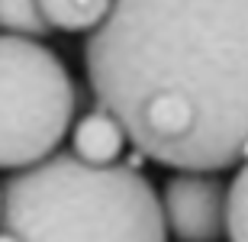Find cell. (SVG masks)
<instances>
[{"label": "cell", "instance_id": "cell-1", "mask_svg": "<svg viewBox=\"0 0 248 242\" xmlns=\"http://www.w3.org/2000/svg\"><path fill=\"white\" fill-rule=\"evenodd\" d=\"M84 75L145 159L174 171L248 159V0H113Z\"/></svg>", "mask_w": 248, "mask_h": 242}, {"label": "cell", "instance_id": "cell-2", "mask_svg": "<svg viewBox=\"0 0 248 242\" xmlns=\"http://www.w3.org/2000/svg\"><path fill=\"white\" fill-rule=\"evenodd\" d=\"M161 197L136 165L55 149L0 184V239H165Z\"/></svg>", "mask_w": 248, "mask_h": 242}, {"label": "cell", "instance_id": "cell-3", "mask_svg": "<svg viewBox=\"0 0 248 242\" xmlns=\"http://www.w3.org/2000/svg\"><path fill=\"white\" fill-rule=\"evenodd\" d=\"M78 91L64 62L42 39L0 29V171H16L62 145Z\"/></svg>", "mask_w": 248, "mask_h": 242}, {"label": "cell", "instance_id": "cell-4", "mask_svg": "<svg viewBox=\"0 0 248 242\" xmlns=\"http://www.w3.org/2000/svg\"><path fill=\"white\" fill-rule=\"evenodd\" d=\"M161 210L174 239L229 236V184L219 171L177 168L161 187Z\"/></svg>", "mask_w": 248, "mask_h": 242}, {"label": "cell", "instance_id": "cell-5", "mask_svg": "<svg viewBox=\"0 0 248 242\" xmlns=\"http://www.w3.org/2000/svg\"><path fill=\"white\" fill-rule=\"evenodd\" d=\"M129 142L126 126L120 123V116L107 107H93L81 116V120L71 126V149L87 161H97V165H110V161H120L123 149Z\"/></svg>", "mask_w": 248, "mask_h": 242}, {"label": "cell", "instance_id": "cell-6", "mask_svg": "<svg viewBox=\"0 0 248 242\" xmlns=\"http://www.w3.org/2000/svg\"><path fill=\"white\" fill-rule=\"evenodd\" d=\"M113 0H42L48 23L62 32H91L107 19Z\"/></svg>", "mask_w": 248, "mask_h": 242}, {"label": "cell", "instance_id": "cell-7", "mask_svg": "<svg viewBox=\"0 0 248 242\" xmlns=\"http://www.w3.org/2000/svg\"><path fill=\"white\" fill-rule=\"evenodd\" d=\"M0 29L29 39H46L55 32L42 10V0H0Z\"/></svg>", "mask_w": 248, "mask_h": 242}, {"label": "cell", "instance_id": "cell-8", "mask_svg": "<svg viewBox=\"0 0 248 242\" xmlns=\"http://www.w3.org/2000/svg\"><path fill=\"white\" fill-rule=\"evenodd\" d=\"M229 239H248V159L229 184Z\"/></svg>", "mask_w": 248, "mask_h": 242}]
</instances>
